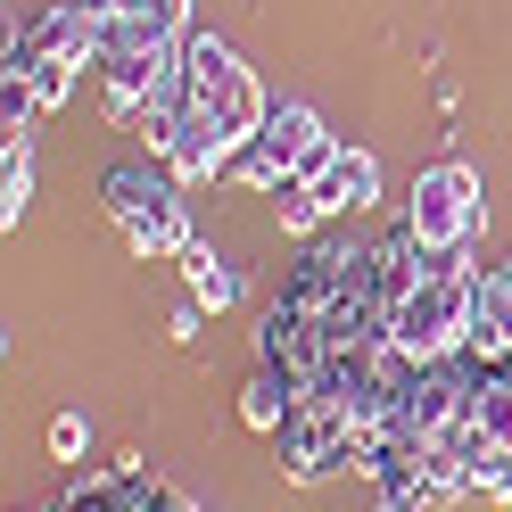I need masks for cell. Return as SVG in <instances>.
Returning a JSON list of instances; mask_svg holds the SVG:
<instances>
[{"instance_id":"cell-1","label":"cell","mask_w":512,"mask_h":512,"mask_svg":"<svg viewBox=\"0 0 512 512\" xmlns=\"http://www.w3.org/2000/svg\"><path fill=\"white\" fill-rule=\"evenodd\" d=\"M174 100H182V108H199V116H207V124H215V133L232 141V149H240V141L256 133V124L273 116V100L256 91V75H248V67H240V58L223 50L215 34H190V42H182Z\"/></svg>"},{"instance_id":"cell-2","label":"cell","mask_w":512,"mask_h":512,"mask_svg":"<svg viewBox=\"0 0 512 512\" xmlns=\"http://www.w3.org/2000/svg\"><path fill=\"white\" fill-rule=\"evenodd\" d=\"M364 430L347 422L339 405H290V422L273 430V463L298 479V488H314V479H339V471H364Z\"/></svg>"},{"instance_id":"cell-3","label":"cell","mask_w":512,"mask_h":512,"mask_svg":"<svg viewBox=\"0 0 512 512\" xmlns=\"http://www.w3.org/2000/svg\"><path fill=\"white\" fill-rule=\"evenodd\" d=\"M405 223H413L430 248H471L479 223H488V207H479V166H463V157L422 166L413 190H405Z\"/></svg>"},{"instance_id":"cell-4","label":"cell","mask_w":512,"mask_h":512,"mask_svg":"<svg viewBox=\"0 0 512 512\" xmlns=\"http://www.w3.org/2000/svg\"><path fill=\"white\" fill-rule=\"evenodd\" d=\"M314 141H323V116L290 100V108H273V116L232 149V166H223V174L248 182V190H273V182H290V174L306 166V149H314Z\"/></svg>"},{"instance_id":"cell-5","label":"cell","mask_w":512,"mask_h":512,"mask_svg":"<svg viewBox=\"0 0 512 512\" xmlns=\"http://www.w3.org/2000/svg\"><path fill=\"white\" fill-rule=\"evenodd\" d=\"M174 199H182V174L166 157H124V166L100 174V207L116 215V232H133L141 215H166Z\"/></svg>"},{"instance_id":"cell-6","label":"cell","mask_w":512,"mask_h":512,"mask_svg":"<svg viewBox=\"0 0 512 512\" xmlns=\"http://www.w3.org/2000/svg\"><path fill=\"white\" fill-rule=\"evenodd\" d=\"M124 248H133L141 265H166V256H190V215H182V199H174L166 215H141L133 232H124Z\"/></svg>"},{"instance_id":"cell-7","label":"cell","mask_w":512,"mask_h":512,"mask_svg":"<svg viewBox=\"0 0 512 512\" xmlns=\"http://www.w3.org/2000/svg\"><path fill=\"white\" fill-rule=\"evenodd\" d=\"M182 281H190V298H199V306H240V273L232 265H223V256L207 248V240H190V256H182Z\"/></svg>"},{"instance_id":"cell-8","label":"cell","mask_w":512,"mask_h":512,"mask_svg":"<svg viewBox=\"0 0 512 512\" xmlns=\"http://www.w3.org/2000/svg\"><path fill=\"white\" fill-rule=\"evenodd\" d=\"M323 199H331V215H356V207H372V199H380V157H372V149H347Z\"/></svg>"},{"instance_id":"cell-9","label":"cell","mask_w":512,"mask_h":512,"mask_svg":"<svg viewBox=\"0 0 512 512\" xmlns=\"http://www.w3.org/2000/svg\"><path fill=\"white\" fill-rule=\"evenodd\" d=\"M290 405H298V397H290V380H281V372H265V364H256V380H248V389H240V422L273 438L281 422H290Z\"/></svg>"},{"instance_id":"cell-10","label":"cell","mask_w":512,"mask_h":512,"mask_svg":"<svg viewBox=\"0 0 512 512\" xmlns=\"http://www.w3.org/2000/svg\"><path fill=\"white\" fill-rule=\"evenodd\" d=\"M25 207H34V157H25V149H0V223L17 232Z\"/></svg>"},{"instance_id":"cell-11","label":"cell","mask_w":512,"mask_h":512,"mask_svg":"<svg viewBox=\"0 0 512 512\" xmlns=\"http://www.w3.org/2000/svg\"><path fill=\"white\" fill-rule=\"evenodd\" d=\"M75 75H83V58H34V75H25V83H34L42 116H50V108H58V100H67V91H75Z\"/></svg>"},{"instance_id":"cell-12","label":"cell","mask_w":512,"mask_h":512,"mask_svg":"<svg viewBox=\"0 0 512 512\" xmlns=\"http://www.w3.org/2000/svg\"><path fill=\"white\" fill-rule=\"evenodd\" d=\"M479 496H488V504H512V438L488 446V463H479Z\"/></svg>"},{"instance_id":"cell-13","label":"cell","mask_w":512,"mask_h":512,"mask_svg":"<svg viewBox=\"0 0 512 512\" xmlns=\"http://www.w3.org/2000/svg\"><path fill=\"white\" fill-rule=\"evenodd\" d=\"M83 446H91V422H83V413H50V455H58V463H75Z\"/></svg>"},{"instance_id":"cell-14","label":"cell","mask_w":512,"mask_h":512,"mask_svg":"<svg viewBox=\"0 0 512 512\" xmlns=\"http://www.w3.org/2000/svg\"><path fill=\"white\" fill-rule=\"evenodd\" d=\"M372 512H438V496L430 488H397V496H380Z\"/></svg>"},{"instance_id":"cell-15","label":"cell","mask_w":512,"mask_h":512,"mask_svg":"<svg viewBox=\"0 0 512 512\" xmlns=\"http://www.w3.org/2000/svg\"><path fill=\"white\" fill-rule=\"evenodd\" d=\"M199 314H207L199 298H190V306H174V314H166V339H199Z\"/></svg>"},{"instance_id":"cell-16","label":"cell","mask_w":512,"mask_h":512,"mask_svg":"<svg viewBox=\"0 0 512 512\" xmlns=\"http://www.w3.org/2000/svg\"><path fill=\"white\" fill-rule=\"evenodd\" d=\"M83 9H100V17H141L149 0H83Z\"/></svg>"}]
</instances>
